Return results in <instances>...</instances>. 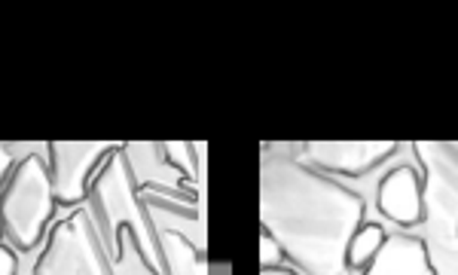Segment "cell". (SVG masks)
Listing matches in <instances>:
<instances>
[{
  "label": "cell",
  "mask_w": 458,
  "mask_h": 275,
  "mask_svg": "<svg viewBox=\"0 0 458 275\" xmlns=\"http://www.w3.org/2000/svg\"><path fill=\"white\" fill-rule=\"evenodd\" d=\"M53 150V190L55 202L80 205L89 196V177L101 162H107L110 153L120 150V144L105 141H55Z\"/></svg>",
  "instance_id": "5"
},
{
  "label": "cell",
  "mask_w": 458,
  "mask_h": 275,
  "mask_svg": "<svg viewBox=\"0 0 458 275\" xmlns=\"http://www.w3.org/2000/svg\"><path fill=\"white\" fill-rule=\"evenodd\" d=\"M364 275H437L428 245L416 236H388L376 260L364 270Z\"/></svg>",
  "instance_id": "9"
},
{
  "label": "cell",
  "mask_w": 458,
  "mask_h": 275,
  "mask_svg": "<svg viewBox=\"0 0 458 275\" xmlns=\"http://www.w3.org/2000/svg\"><path fill=\"white\" fill-rule=\"evenodd\" d=\"M0 233H4V224H0Z\"/></svg>",
  "instance_id": "15"
},
{
  "label": "cell",
  "mask_w": 458,
  "mask_h": 275,
  "mask_svg": "<svg viewBox=\"0 0 458 275\" xmlns=\"http://www.w3.org/2000/svg\"><path fill=\"white\" fill-rule=\"evenodd\" d=\"M386 239H388V233L379 224H360L358 233L352 236L349 251H345V266H349V272H364L376 260V254L382 251Z\"/></svg>",
  "instance_id": "10"
},
{
  "label": "cell",
  "mask_w": 458,
  "mask_h": 275,
  "mask_svg": "<svg viewBox=\"0 0 458 275\" xmlns=\"http://www.w3.org/2000/svg\"><path fill=\"white\" fill-rule=\"evenodd\" d=\"M34 275H114L92 211H77L53 229Z\"/></svg>",
  "instance_id": "4"
},
{
  "label": "cell",
  "mask_w": 458,
  "mask_h": 275,
  "mask_svg": "<svg viewBox=\"0 0 458 275\" xmlns=\"http://www.w3.org/2000/svg\"><path fill=\"white\" fill-rule=\"evenodd\" d=\"M455 147H458V144H455Z\"/></svg>",
  "instance_id": "16"
},
{
  "label": "cell",
  "mask_w": 458,
  "mask_h": 275,
  "mask_svg": "<svg viewBox=\"0 0 458 275\" xmlns=\"http://www.w3.org/2000/svg\"><path fill=\"white\" fill-rule=\"evenodd\" d=\"M397 141H309L302 144L309 162L318 172L339 177H364L379 162L397 153Z\"/></svg>",
  "instance_id": "6"
},
{
  "label": "cell",
  "mask_w": 458,
  "mask_h": 275,
  "mask_svg": "<svg viewBox=\"0 0 458 275\" xmlns=\"http://www.w3.org/2000/svg\"><path fill=\"white\" fill-rule=\"evenodd\" d=\"M16 270H19L16 254L6 245H0V275H16Z\"/></svg>",
  "instance_id": "12"
},
{
  "label": "cell",
  "mask_w": 458,
  "mask_h": 275,
  "mask_svg": "<svg viewBox=\"0 0 458 275\" xmlns=\"http://www.w3.org/2000/svg\"><path fill=\"white\" fill-rule=\"evenodd\" d=\"M53 175L40 156H25L0 196V224L19 251H31L43 239V229L53 220Z\"/></svg>",
  "instance_id": "3"
},
{
  "label": "cell",
  "mask_w": 458,
  "mask_h": 275,
  "mask_svg": "<svg viewBox=\"0 0 458 275\" xmlns=\"http://www.w3.org/2000/svg\"><path fill=\"white\" fill-rule=\"evenodd\" d=\"M10 172H13V147L0 144V184L10 177Z\"/></svg>",
  "instance_id": "13"
},
{
  "label": "cell",
  "mask_w": 458,
  "mask_h": 275,
  "mask_svg": "<svg viewBox=\"0 0 458 275\" xmlns=\"http://www.w3.org/2000/svg\"><path fill=\"white\" fill-rule=\"evenodd\" d=\"M123 150V147H120ZM110 153L105 168L95 175L92 187V220L98 227V236L107 248V257H120V233L129 229L131 245L141 251L144 263L150 266L157 275H165V257H162V245L153 236L150 224H147L141 205L135 196V175L129 168L125 153Z\"/></svg>",
  "instance_id": "2"
},
{
  "label": "cell",
  "mask_w": 458,
  "mask_h": 275,
  "mask_svg": "<svg viewBox=\"0 0 458 275\" xmlns=\"http://www.w3.org/2000/svg\"><path fill=\"white\" fill-rule=\"evenodd\" d=\"M379 211L397 227H416L425 220L422 181L410 166H397L379 184Z\"/></svg>",
  "instance_id": "8"
},
{
  "label": "cell",
  "mask_w": 458,
  "mask_h": 275,
  "mask_svg": "<svg viewBox=\"0 0 458 275\" xmlns=\"http://www.w3.org/2000/svg\"><path fill=\"white\" fill-rule=\"evenodd\" d=\"M412 150L419 153L422 166L431 172V177H428L431 202L440 199V211L453 214V227L458 233V147L443 144V141H416Z\"/></svg>",
  "instance_id": "7"
},
{
  "label": "cell",
  "mask_w": 458,
  "mask_h": 275,
  "mask_svg": "<svg viewBox=\"0 0 458 275\" xmlns=\"http://www.w3.org/2000/svg\"><path fill=\"white\" fill-rule=\"evenodd\" d=\"M282 248H278V242L272 239L269 233H263L260 236V263H263V270H272V266H278L282 263Z\"/></svg>",
  "instance_id": "11"
},
{
  "label": "cell",
  "mask_w": 458,
  "mask_h": 275,
  "mask_svg": "<svg viewBox=\"0 0 458 275\" xmlns=\"http://www.w3.org/2000/svg\"><path fill=\"white\" fill-rule=\"evenodd\" d=\"M260 275H302L297 270H284V266H272V270H263Z\"/></svg>",
  "instance_id": "14"
},
{
  "label": "cell",
  "mask_w": 458,
  "mask_h": 275,
  "mask_svg": "<svg viewBox=\"0 0 458 275\" xmlns=\"http://www.w3.org/2000/svg\"><path fill=\"white\" fill-rule=\"evenodd\" d=\"M367 202L293 156L266 150L260 162V227L302 275H349L345 251Z\"/></svg>",
  "instance_id": "1"
}]
</instances>
